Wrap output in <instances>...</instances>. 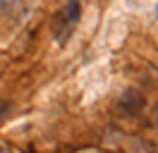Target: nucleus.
Here are the masks:
<instances>
[{
	"label": "nucleus",
	"instance_id": "4",
	"mask_svg": "<svg viewBox=\"0 0 158 153\" xmlns=\"http://www.w3.org/2000/svg\"><path fill=\"white\" fill-rule=\"evenodd\" d=\"M10 2H12V0H0V12H2V10H7V7H10Z\"/></svg>",
	"mask_w": 158,
	"mask_h": 153
},
{
	"label": "nucleus",
	"instance_id": "5",
	"mask_svg": "<svg viewBox=\"0 0 158 153\" xmlns=\"http://www.w3.org/2000/svg\"><path fill=\"white\" fill-rule=\"evenodd\" d=\"M156 17H158V7H156Z\"/></svg>",
	"mask_w": 158,
	"mask_h": 153
},
{
	"label": "nucleus",
	"instance_id": "3",
	"mask_svg": "<svg viewBox=\"0 0 158 153\" xmlns=\"http://www.w3.org/2000/svg\"><path fill=\"white\" fill-rule=\"evenodd\" d=\"M10 108H12V103H7V101H5V103H0V120L10 113Z\"/></svg>",
	"mask_w": 158,
	"mask_h": 153
},
{
	"label": "nucleus",
	"instance_id": "1",
	"mask_svg": "<svg viewBox=\"0 0 158 153\" xmlns=\"http://www.w3.org/2000/svg\"><path fill=\"white\" fill-rule=\"evenodd\" d=\"M141 96L137 93V91H125L122 93V98H120L118 108L122 110V113H137V108H141Z\"/></svg>",
	"mask_w": 158,
	"mask_h": 153
},
{
	"label": "nucleus",
	"instance_id": "2",
	"mask_svg": "<svg viewBox=\"0 0 158 153\" xmlns=\"http://www.w3.org/2000/svg\"><path fill=\"white\" fill-rule=\"evenodd\" d=\"M79 14H81V7H79V0H69L67 7H65V17H67L69 24L79 22Z\"/></svg>",
	"mask_w": 158,
	"mask_h": 153
}]
</instances>
